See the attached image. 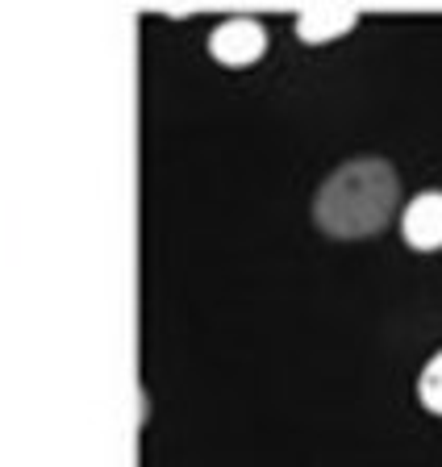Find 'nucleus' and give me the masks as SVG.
<instances>
[{"label": "nucleus", "mask_w": 442, "mask_h": 467, "mask_svg": "<svg viewBox=\"0 0 442 467\" xmlns=\"http://www.w3.org/2000/svg\"><path fill=\"white\" fill-rule=\"evenodd\" d=\"M401 180L384 159H351L314 196V222L330 238H372L393 222Z\"/></svg>", "instance_id": "nucleus-1"}, {"label": "nucleus", "mask_w": 442, "mask_h": 467, "mask_svg": "<svg viewBox=\"0 0 442 467\" xmlns=\"http://www.w3.org/2000/svg\"><path fill=\"white\" fill-rule=\"evenodd\" d=\"M401 238L413 251H442V192H417L401 213Z\"/></svg>", "instance_id": "nucleus-3"}, {"label": "nucleus", "mask_w": 442, "mask_h": 467, "mask_svg": "<svg viewBox=\"0 0 442 467\" xmlns=\"http://www.w3.org/2000/svg\"><path fill=\"white\" fill-rule=\"evenodd\" d=\"M359 26V13L346 5H314V9L296 13V38L317 47V42H334Z\"/></svg>", "instance_id": "nucleus-4"}, {"label": "nucleus", "mask_w": 442, "mask_h": 467, "mask_svg": "<svg viewBox=\"0 0 442 467\" xmlns=\"http://www.w3.org/2000/svg\"><path fill=\"white\" fill-rule=\"evenodd\" d=\"M267 50V29L255 17H226L217 21L213 34H209V55L221 63V67H251L259 63Z\"/></svg>", "instance_id": "nucleus-2"}, {"label": "nucleus", "mask_w": 442, "mask_h": 467, "mask_svg": "<svg viewBox=\"0 0 442 467\" xmlns=\"http://www.w3.org/2000/svg\"><path fill=\"white\" fill-rule=\"evenodd\" d=\"M417 400H422V409H430L434 418H442V350L417 376Z\"/></svg>", "instance_id": "nucleus-5"}]
</instances>
